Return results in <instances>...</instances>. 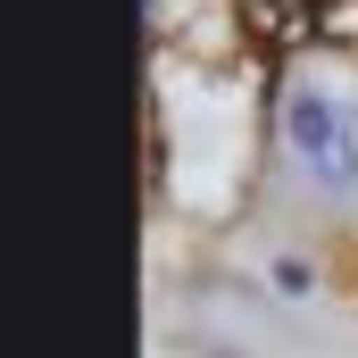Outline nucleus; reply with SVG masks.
Segmentation results:
<instances>
[{
    "mask_svg": "<svg viewBox=\"0 0 358 358\" xmlns=\"http://www.w3.org/2000/svg\"><path fill=\"white\" fill-rule=\"evenodd\" d=\"M283 150L300 159V176L325 200H358V117H350V92L334 76L308 67L292 84V100H283Z\"/></svg>",
    "mask_w": 358,
    "mask_h": 358,
    "instance_id": "1",
    "label": "nucleus"
},
{
    "mask_svg": "<svg viewBox=\"0 0 358 358\" xmlns=\"http://www.w3.org/2000/svg\"><path fill=\"white\" fill-rule=\"evenodd\" d=\"M267 283L283 292V300H317V275L300 267V259H267Z\"/></svg>",
    "mask_w": 358,
    "mask_h": 358,
    "instance_id": "2",
    "label": "nucleus"
}]
</instances>
